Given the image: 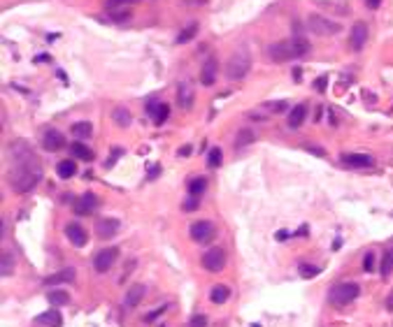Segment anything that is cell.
I'll return each mask as SVG.
<instances>
[{
	"label": "cell",
	"instance_id": "38",
	"mask_svg": "<svg viewBox=\"0 0 393 327\" xmlns=\"http://www.w3.org/2000/svg\"><path fill=\"white\" fill-rule=\"evenodd\" d=\"M186 327H207V316H193Z\"/></svg>",
	"mask_w": 393,
	"mask_h": 327
},
{
	"label": "cell",
	"instance_id": "20",
	"mask_svg": "<svg viewBox=\"0 0 393 327\" xmlns=\"http://www.w3.org/2000/svg\"><path fill=\"white\" fill-rule=\"evenodd\" d=\"M75 269H63V272H58V274H54V276H47L44 279V283L47 286H54V283H72L75 281Z\"/></svg>",
	"mask_w": 393,
	"mask_h": 327
},
{
	"label": "cell",
	"instance_id": "32",
	"mask_svg": "<svg viewBox=\"0 0 393 327\" xmlns=\"http://www.w3.org/2000/svg\"><path fill=\"white\" fill-rule=\"evenodd\" d=\"M391 272H393V248L387 251L384 258H382V276H389Z\"/></svg>",
	"mask_w": 393,
	"mask_h": 327
},
{
	"label": "cell",
	"instance_id": "26",
	"mask_svg": "<svg viewBox=\"0 0 393 327\" xmlns=\"http://www.w3.org/2000/svg\"><path fill=\"white\" fill-rule=\"evenodd\" d=\"M254 140H256V133H254L251 128H242V130L237 133V137H235V147L237 149H240V147H249Z\"/></svg>",
	"mask_w": 393,
	"mask_h": 327
},
{
	"label": "cell",
	"instance_id": "16",
	"mask_svg": "<svg viewBox=\"0 0 393 327\" xmlns=\"http://www.w3.org/2000/svg\"><path fill=\"white\" fill-rule=\"evenodd\" d=\"M219 77V60L217 58H207V63L203 65V72H200V81L205 86H212Z\"/></svg>",
	"mask_w": 393,
	"mask_h": 327
},
{
	"label": "cell",
	"instance_id": "6",
	"mask_svg": "<svg viewBox=\"0 0 393 327\" xmlns=\"http://www.w3.org/2000/svg\"><path fill=\"white\" fill-rule=\"evenodd\" d=\"M203 267L207 272H221L226 267V251L224 248H210L207 253L203 255Z\"/></svg>",
	"mask_w": 393,
	"mask_h": 327
},
{
	"label": "cell",
	"instance_id": "15",
	"mask_svg": "<svg viewBox=\"0 0 393 327\" xmlns=\"http://www.w3.org/2000/svg\"><path fill=\"white\" fill-rule=\"evenodd\" d=\"M42 147L47 149V151H61L65 147V137L58 130H47L44 137H42Z\"/></svg>",
	"mask_w": 393,
	"mask_h": 327
},
{
	"label": "cell",
	"instance_id": "34",
	"mask_svg": "<svg viewBox=\"0 0 393 327\" xmlns=\"http://www.w3.org/2000/svg\"><path fill=\"white\" fill-rule=\"evenodd\" d=\"M107 16L112 21H126L130 19V12L128 9H107Z\"/></svg>",
	"mask_w": 393,
	"mask_h": 327
},
{
	"label": "cell",
	"instance_id": "13",
	"mask_svg": "<svg viewBox=\"0 0 393 327\" xmlns=\"http://www.w3.org/2000/svg\"><path fill=\"white\" fill-rule=\"evenodd\" d=\"M342 163L347 167H354V169H361V167H373L375 158L368 154H345L342 156Z\"/></svg>",
	"mask_w": 393,
	"mask_h": 327
},
{
	"label": "cell",
	"instance_id": "29",
	"mask_svg": "<svg viewBox=\"0 0 393 327\" xmlns=\"http://www.w3.org/2000/svg\"><path fill=\"white\" fill-rule=\"evenodd\" d=\"M205 188H207V179H205V176H196V179L189 181V193L196 195V197L200 193H205Z\"/></svg>",
	"mask_w": 393,
	"mask_h": 327
},
{
	"label": "cell",
	"instance_id": "11",
	"mask_svg": "<svg viewBox=\"0 0 393 327\" xmlns=\"http://www.w3.org/2000/svg\"><path fill=\"white\" fill-rule=\"evenodd\" d=\"M65 237H68V241L77 248H84L86 246V241H88L86 230H84L81 225H77V223H70V225L65 227Z\"/></svg>",
	"mask_w": 393,
	"mask_h": 327
},
{
	"label": "cell",
	"instance_id": "30",
	"mask_svg": "<svg viewBox=\"0 0 393 327\" xmlns=\"http://www.w3.org/2000/svg\"><path fill=\"white\" fill-rule=\"evenodd\" d=\"M12 269H14V260H12V253H2L0 255V274L2 276H9L12 274Z\"/></svg>",
	"mask_w": 393,
	"mask_h": 327
},
{
	"label": "cell",
	"instance_id": "46",
	"mask_svg": "<svg viewBox=\"0 0 393 327\" xmlns=\"http://www.w3.org/2000/svg\"><path fill=\"white\" fill-rule=\"evenodd\" d=\"M161 327H163V325H161Z\"/></svg>",
	"mask_w": 393,
	"mask_h": 327
},
{
	"label": "cell",
	"instance_id": "42",
	"mask_svg": "<svg viewBox=\"0 0 393 327\" xmlns=\"http://www.w3.org/2000/svg\"><path fill=\"white\" fill-rule=\"evenodd\" d=\"M368 2V7H370V9H377V7L382 5V0H366Z\"/></svg>",
	"mask_w": 393,
	"mask_h": 327
},
{
	"label": "cell",
	"instance_id": "25",
	"mask_svg": "<svg viewBox=\"0 0 393 327\" xmlns=\"http://www.w3.org/2000/svg\"><path fill=\"white\" fill-rule=\"evenodd\" d=\"M70 151H72V156L79 158V161H93V151H91L86 144H81V142H75V144L70 147Z\"/></svg>",
	"mask_w": 393,
	"mask_h": 327
},
{
	"label": "cell",
	"instance_id": "28",
	"mask_svg": "<svg viewBox=\"0 0 393 327\" xmlns=\"http://www.w3.org/2000/svg\"><path fill=\"white\" fill-rule=\"evenodd\" d=\"M47 300L51 302L56 309H58V307H65V304H70V295L63 293V290H51V293L47 295Z\"/></svg>",
	"mask_w": 393,
	"mask_h": 327
},
{
	"label": "cell",
	"instance_id": "44",
	"mask_svg": "<svg viewBox=\"0 0 393 327\" xmlns=\"http://www.w3.org/2000/svg\"><path fill=\"white\" fill-rule=\"evenodd\" d=\"M189 154H191V147H182L177 151V156H189Z\"/></svg>",
	"mask_w": 393,
	"mask_h": 327
},
{
	"label": "cell",
	"instance_id": "27",
	"mask_svg": "<svg viewBox=\"0 0 393 327\" xmlns=\"http://www.w3.org/2000/svg\"><path fill=\"white\" fill-rule=\"evenodd\" d=\"M58 176L61 179H70V176H75L77 174V163H72V161H61L58 163Z\"/></svg>",
	"mask_w": 393,
	"mask_h": 327
},
{
	"label": "cell",
	"instance_id": "45",
	"mask_svg": "<svg viewBox=\"0 0 393 327\" xmlns=\"http://www.w3.org/2000/svg\"><path fill=\"white\" fill-rule=\"evenodd\" d=\"M387 307H389V311L393 309V297H389V304H387Z\"/></svg>",
	"mask_w": 393,
	"mask_h": 327
},
{
	"label": "cell",
	"instance_id": "21",
	"mask_svg": "<svg viewBox=\"0 0 393 327\" xmlns=\"http://www.w3.org/2000/svg\"><path fill=\"white\" fill-rule=\"evenodd\" d=\"M305 116H307V107H305V105L293 107L291 114H289V128H300L303 123H305Z\"/></svg>",
	"mask_w": 393,
	"mask_h": 327
},
{
	"label": "cell",
	"instance_id": "2",
	"mask_svg": "<svg viewBox=\"0 0 393 327\" xmlns=\"http://www.w3.org/2000/svg\"><path fill=\"white\" fill-rule=\"evenodd\" d=\"M312 51V44L305 35H293L291 40L284 42H275L268 47V56H270L275 63H284V60H293L300 58V56H307Z\"/></svg>",
	"mask_w": 393,
	"mask_h": 327
},
{
	"label": "cell",
	"instance_id": "36",
	"mask_svg": "<svg viewBox=\"0 0 393 327\" xmlns=\"http://www.w3.org/2000/svg\"><path fill=\"white\" fill-rule=\"evenodd\" d=\"M300 274L305 276V279H312V276H317L319 274V267H314V265H300Z\"/></svg>",
	"mask_w": 393,
	"mask_h": 327
},
{
	"label": "cell",
	"instance_id": "22",
	"mask_svg": "<svg viewBox=\"0 0 393 327\" xmlns=\"http://www.w3.org/2000/svg\"><path fill=\"white\" fill-rule=\"evenodd\" d=\"M112 121H114L119 128H128L130 123H133V116H130V112L126 107H116L114 112H112Z\"/></svg>",
	"mask_w": 393,
	"mask_h": 327
},
{
	"label": "cell",
	"instance_id": "7",
	"mask_svg": "<svg viewBox=\"0 0 393 327\" xmlns=\"http://www.w3.org/2000/svg\"><path fill=\"white\" fill-rule=\"evenodd\" d=\"M116 258H119V248H102L100 253L93 258V269L98 274H105L112 269V265L116 262Z\"/></svg>",
	"mask_w": 393,
	"mask_h": 327
},
{
	"label": "cell",
	"instance_id": "19",
	"mask_svg": "<svg viewBox=\"0 0 393 327\" xmlns=\"http://www.w3.org/2000/svg\"><path fill=\"white\" fill-rule=\"evenodd\" d=\"M144 293H147V288H144L142 283H135V286H130V290H128V293H126V300H123V304H126V307H128V309L137 307V304L142 302Z\"/></svg>",
	"mask_w": 393,
	"mask_h": 327
},
{
	"label": "cell",
	"instance_id": "31",
	"mask_svg": "<svg viewBox=\"0 0 393 327\" xmlns=\"http://www.w3.org/2000/svg\"><path fill=\"white\" fill-rule=\"evenodd\" d=\"M196 33H198V23H191L189 28H184L182 33H179L177 42H179V44H184V42H191L193 37H196Z\"/></svg>",
	"mask_w": 393,
	"mask_h": 327
},
{
	"label": "cell",
	"instance_id": "39",
	"mask_svg": "<svg viewBox=\"0 0 393 327\" xmlns=\"http://www.w3.org/2000/svg\"><path fill=\"white\" fill-rule=\"evenodd\" d=\"M198 204H200V202H198V197H196V195H191L189 200H186V202L182 204V209H184V211H196Z\"/></svg>",
	"mask_w": 393,
	"mask_h": 327
},
{
	"label": "cell",
	"instance_id": "24",
	"mask_svg": "<svg viewBox=\"0 0 393 327\" xmlns=\"http://www.w3.org/2000/svg\"><path fill=\"white\" fill-rule=\"evenodd\" d=\"M72 135L79 137V140H86V137L93 135V123H91V121H79V123L72 126Z\"/></svg>",
	"mask_w": 393,
	"mask_h": 327
},
{
	"label": "cell",
	"instance_id": "41",
	"mask_svg": "<svg viewBox=\"0 0 393 327\" xmlns=\"http://www.w3.org/2000/svg\"><path fill=\"white\" fill-rule=\"evenodd\" d=\"M286 107H289V102L282 100V102H275L270 109H272V112H286Z\"/></svg>",
	"mask_w": 393,
	"mask_h": 327
},
{
	"label": "cell",
	"instance_id": "4",
	"mask_svg": "<svg viewBox=\"0 0 393 327\" xmlns=\"http://www.w3.org/2000/svg\"><path fill=\"white\" fill-rule=\"evenodd\" d=\"M307 28H310V33H317L321 37L342 33V23H338V21H333V19H326L324 14H310L307 16Z\"/></svg>",
	"mask_w": 393,
	"mask_h": 327
},
{
	"label": "cell",
	"instance_id": "37",
	"mask_svg": "<svg viewBox=\"0 0 393 327\" xmlns=\"http://www.w3.org/2000/svg\"><path fill=\"white\" fill-rule=\"evenodd\" d=\"M133 2H137V0H107V2H105V7H107V9H116V7L133 5Z\"/></svg>",
	"mask_w": 393,
	"mask_h": 327
},
{
	"label": "cell",
	"instance_id": "5",
	"mask_svg": "<svg viewBox=\"0 0 393 327\" xmlns=\"http://www.w3.org/2000/svg\"><path fill=\"white\" fill-rule=\"evenodd\" d=\"M361 288L359 283H340L331 290V302L333 304H338V307H347V304H352L356 297H359Z\"/></svg>",
	"mask_w": 393,
	"mask_h": 327
},
{
	"label": "cell",
	"instance_id": "40",
	"mask_svg": "<svg viewBox=\"0 0 393 327\" xmlns=\"http://www.w3.org/2000/svg\"><path fill=\"white\" fill-rule=\"evenodd\" d=\"M326 86H328V77H326V74L324 77H319V79H314V88H317L319 93H324Z\"/></svg>",
	"mask_w": 393,
	"mask_h": 327
},
{
	"label": "cell",
	"instance_id": "35",
	"mask_svg": "<svg viewBox=\"0 0 393 327\" xmlns=\"http://www.w3.org/2000/svg\"><path fill=\"white\" fill-rule=\"evenodd\" d=\"M375 267H377V255H375V253H366V258H363V269H366L368 274H373Z\"/></svg>",
	"mask_w": 393,
	"mask_h": 327
},
{
	"label": "cell",
	"instance_id": "14",
	"mask_svg": "<svg viewBox=\"0 0 393 327\" xmlns=\"http://www.w3.org/2000/svg\"><path fill=\"white\" fill-rule=\"evenodd\" d=\"M147 114L154 119L156 126H163L165 119L170 116V105L168 102H151V105H147Z\"/></svg>",
	"mask_w": 393,
	"mask_h": 327
},
{
	"label": "cell",
	"instance_id": "17",
	"mask_svg": "<svg viewBox=\"0 0 393 327\" xmlns=\"http://www.w3.org/2000/svg\"><path fill=\"white\" fill-rule=\"evenodd\" d=\"M193 100H196V93H193V88H191V84H179V88H177V102H179V107L182 109H191L193 107Z\"/></svg>",
	"mask_w": 393,
	"mask_h": 327
},
{
	"label": "cell",
	"instance_id": "12",
	"mask_svg": "<svg viewBox=\"0 0 393 327\" xmlns=\"http://www.w3.org/2000/svg\"><path fill=\"white\" fill-rule=\"evenodd\" d=\"M119 232V220L116 218H98L95 223V234L100 237V239H109V237H114Z\"/></svg>",
	"mask_w": 393,
	"mask_h": 327
},
{
	"label": "cell",
	"instance_id": "23",
	"mask_svg": "<svg viewBox=\"0 0 393 327\" xmlns=\"http://www.w3.org/2000/svg\"><path fill=\"white\" fill-rule=\"evenodd\" d=\"M210 300L214 304H226V302L231 300V288L228 286H214L210 293Z\"/></svg>",
	"mask_w": 393,
	"mask_h": 327
},
{
	"label": "cell",
	"instance_id": "43",
	"mask_svg": "<svg viewBox=\"0 0 393 327\" xmlns=\"http://www.w3.org/2000/svg\"><path fill=\"white\" fill-rule=\"evenodd\" d=\"M275 237H277V241H286V239H289V232H286V230H282V232H277Z\"/></svg>",
	"mask_w": 393,
	"mask_h": 327
},
{
	"label": "cell",
	"instance_id": "18",
	"mask_svg": "<svg viewBox=\"0 0 393 327\" xmlns=\"http://www.w3.org/2000/svg\"><path fill=\"white\" fill-rule=\"evenodd\" d=\"M35 325H47V327H61L63 325V316L58 309H51L47 314H42L35 318Z\"/></svg>",
	"mask_w": 393,
	"mask_h": 327
},
{
	"label": "cell",
	"instance_id": "9",
	"mask_svg": "<svg viewBox=\"0 0 393 327\" xmlns=\"http://www.w3.org/2000/svg\"><path fill=\"white\" fill-rule=\"evenodd\" d=\"M368 42V23L366 21H356L352 28V37H349V44H352L354 51H361Z\"/></svg>",
	"mask_w": 393,
	"mask_h": 327
},
{
	"label": "cell",
	"instance_id": "33",
	"mask_svg": "<svg viewBox=\"0 0 393 327\" xmlns=\"http://www.w3.org/2000/svg\"><path fill=\"white\" fill-rule=\"evenodd\" d=\"M221 161H224V154H221V149H210V154H207V163H210V167H219L221 165Z\"/></svg>",
	"mask_w": 393,
	"mask_h": 327
},
{
	"label": "cell",
	"instance_id": "1",
	"mask_svg": "<svg viewBox=\"0 0 393 327\" xmlns=\"http://www.w3.org/2000/svg\"><path fill=\"white\" fill-rule=\"evenodd\" d=\"M9 186L16 193H28L33 190L42 179V165L33 156V151L26 147V142H14L12 144V167H9Z\"/></svg>",
	"mask_w": 393,
	"mask_h": 327
},
{
	"label": "cell",
	"instance_id": "3",
	"mask_svg": "<svg viewBox=\"0 0 393 327\" xmlns=\"http://www.w3.org/2000/svg\"><path fill=\"white\" fill-rule=\"evenodd\" d=\"M251 70V54L247 51V49H237V51H233V56L228 58V63H226V77L233 81L242 79V77H247Z\"/></svg>",
	"mask_w": 393,
	"mask_h": 327
},
{
	"label": "cell",
	"instance_id": "8",
	"mask_svg": "<svg viewBox=\"0 0 393 327\" xmlns=\"http://www.w3.org/2000/svg\"><path fill=\"white\" fill-rule=\"evenodd\" d=\"M189 234L193 241H212L214 239V225H212L210 220H198V223L191 225Z\"/></svg>",
	"mask_w": 393,
	"mask_h": 327
},
{
	"label": "cell",
	"instance_id": "10",
	"mask_svg": "<svg viewBox=\"0 0 393 327\" xmlns=\"http://www.w3.org/2000/svg\"><path fill=\"white\" fill-rule=\"evenodd\" d=\"M95 209H98V197L93 193H86V195H81L79 200H75L77 216H88V214H93Z\"/></svg>",
	"mask_w": 393,
	"mask_h": 327
}]
</instances>
